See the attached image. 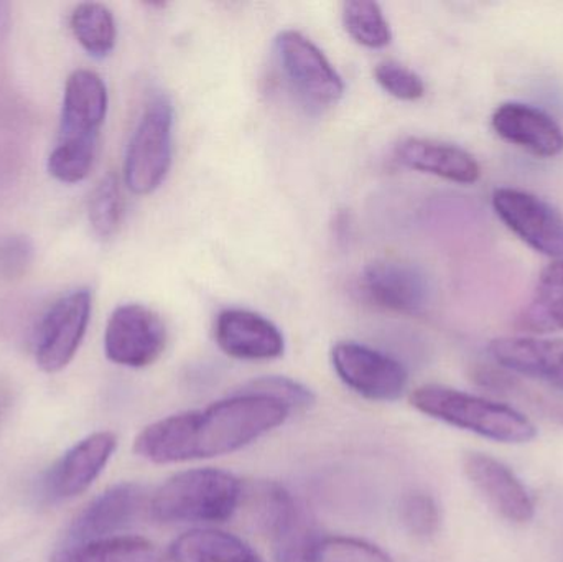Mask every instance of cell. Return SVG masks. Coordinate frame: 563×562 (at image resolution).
Returning <instances> with one entry per match:
<instances>
[{"label":"cell","instance_id":"obj_1","mask_svg":"<svg viewBox=\"0 0 563 562\" xmlns=\"http://www.w3.org/2000/svg\"><path fill=\"white\" fill-rule=\"evenodd\" d=\"M290 415L276 399L233 393L208 408L152 422L135 438L134 452L158 465L221 458L269 434Z\"/></svg>","mask_w":563,"mask_h":562},{"label":"cell","instance_id":"obj_2","mask_svg":"<svg viewBox=\"0 0 563 562\" xmlns=\"http://www.w3.org/2000/svg\"><path fill=\"white\" fill-rule=\"evenodd\" d=\"M240 478L221 469L180 472L151 497L148 515L162 525L223 524L243 500Z\"/></svg>","mask_w":563,"mask_h":562},{"label":"cell","instance_id":"obj_3","mask_svg":"<svg viewBox=\"0 0 563 562\" xmlns=\"http://www.w3.org/2000/svg\"><path fill=\"white\" fill-rule=\"evenodd\" d=\"M410 405L429 418L503 444H526L538 436L534 422L518 409L449 386H419Z\"/></svg>","mask_w":563,"mask_h":562},{"label":"cell","instance_id":"obj_4","mask_svg":"<svg viewBox=\"0 0 563 562\" xmlns=\"http://www.w3.org/2000/svg\"><path fill=\"white\" fill-rule=\"evenodd\" d=\"M254 515L269 535L276 562H318L323 535L308 508L294 494L274 482L257 485Z\"/></svg>","mask_w":563,"mask_h":562},{"label":"cell","instance_id":"obj_5","mask_svg":"<svg viewBox=\"0 0 563 562\" xmlns=\"http://www.w3.org/2000/svg\"><path fill=\"white\" fill-rule=\"evenodd\" d=\"M174 106L165 95L154 96L129 141L124 180L135 195H148L167 177L174 152Z\"/></svg>","mask_w":563,"mask_h":562},{"label":"cell","instance_id":"obj_6","mask_svg":"<svg viewBox=\"0 0 563 562\" xmlns=\"http://www.w3.org/2000/svg\"><path fill=\"white\" fill-rule=\"evenodd\" d=\"M277 62L290 88L311 108H330L344 95V82L330 59L303 33L284 30L277 35Z\"/></svg>","mask_w":563,"mask_h":562},{"label":"cell","instance_id":"obj_7","mask_svg":"<svg viewBox=\"0 0 563 562\" xmlns=\"http://www.w3.org/2000/svg\"><path fill=\"white\" fill-rule=\"evenodd\" d=\"M331 363L338 378L369 401H397L409 385V373L402 363L363 343H336L331 350Z\"/></svg>","mask_w":563,"mask_h":562},{"label":"cell","instance_id":"obj_8","mask_svg":"<svg viewBox=\"0 0 563 562\" xmlns=\"http://www.w3.org/2000/svg\"><path fill=\"white\" fill-rule=\"evenodd\" d=\"M89 289L59 297L40 320L35 337V362L42 372H62L75 359L91 320Z\"/></svg>","mask_w":563,"mask_h":562},{"label":"cell","instance_id":"obj_9","mask_svg":"<svg viewBox=\"0 0 563 562\" xmlns=\"http://www.w3.org/2000/svg\"><path fill=\"white\" fill-rule=\"evenodd\" d=\"M167 339V327L157 312L142 304H124L109 317L104 352L115 365L145 368L161 359Z\"/></svg>","mask_w":563,"mask_h":562},{"label":"cell","instance_id":"obj_10","mask_svg":"<svg viewBox=\"0 0 563 562\" xmlns=\"http://www.w3.org/2000/svg\"><path fill=\"white\" fill-rule=\"evenodd\" d=\"M493 208L499 220L529 247L563 260V214L538 195L518 188H496Z\"/></svg>","mask_w":563,"mask_h":562},{"label":"cell","instance_id":"obj_11","mask_svg":"<svg viewBox=\"0 0 563 562\" xmlns=\"http://www.w3.org/2000/svg\"><path fill=\"white\" fill-rule=\"evenodd\" d=\"M357 290L371 306L399 316H420L432 294L422 269L397 260H379L364 266L357 277Z\"/></svg>","mask_w":563,"mask_h":562},{"label":"cell","instance_id":"obj_12","mask_svg":"<svg viewBox=\"0 0 563 562\" xmlns=\"http://www.w3.org/2000/svg\"><path fill=\"white\" fill-rule=\"evenodd\" d=\"M148 504L151 498L141 484L122 482L114 485L76 515L66 540L68 544H78L122 537L144 517L145 511L148 514Z\"/></svg>","mask_w":563,"mask_h":562},{"label":"cell","instance_id":"obj_13","mask_svg":"<svg viewBox=\"0 0 563 562\" xmlns=\"http://www.w3.org/2000/svg\"><path fill=\"white\" fill-rule=\"evenodd\" d=\"M118 448L114 432L101 431L76 442L43 477V494L49 502L71 500L85 494L102 474Z\"/></svg>","mask_w":563,"mask_h":562},{"label":"cell","instance_id":"obj_14","mask_svg":"<svg viewBox=\"0 0 563 562\" xmlns=\"http://www.w3.org/2000/svg\"><path fill=\"white\" fill-rule=\"evenodd\" d=\"M463 471L489 507L516 525L534 518L536 505L518 475L498 459L482 452H470L463 459Z\"/></svg>","mask_w":563,"mask_h":562},{"label":"cell","instance_id":"obj_15","mask_svg":"<svg viewBox=\"0 0 563 562\" xmlns=\"http://www.w3.org/2000/svg\"><path fill=\"white\" fill-rule=\"evenodd\" d=\"M214 339L228 356L244 362H267L285 352L279 327L251 310H223L214 323Z\"/></svg>","mask_w":563,"mask_h":562},{"label":"cell","instance_id":"obj_16","mask_svg":"<svg viewBox=\"0 0 563 562\" xmlns=\"http://www.w3.org/2000/svg\"><path fill=\"white\" fill-rule=\"evenodd\" d=\"M492 125L503 141L541 158L563 152V129L551 114L525 102H505L493 112Z\"/></svg>","mask_w":563,"mask_h":562},{"label":"cell","instance_id":"obj_17","mask_svg":"<svg viewBox=\"0 0 563 562\" xmlns=\"http://www.w3.org/2000/svg\"><path fill=\"white\" fill-rule=\"evenodd\" d=\"M108 88L98 73L76 69L66 79L59 141H98L108 114Z\"/></svg>","mask_w":563,"mask_h":562},{"label":"cell","instance_id":"obj_18","mask_svg":"<svg viewBox=\"0 0 563 562\" xmlns=\"http://www.w3.org/2000/svg\"><path fill=\"white\" fill-rule=\"evenodd\" d=\"M488 352L503 368L563 392V339L501 337L489 342Z\"/></svg>","mask_w":563,"mask_h":562},{"label":"cell","instance_id":"obj_19","mask_svg":"<svg viewBox=\"0 0 563 562\" xmlns=\"http://www.w3.org/2000/svg\"><path fill=\"white\" fill-rule=\"evenodd\" d=\"M396 157L407 168L455 184L472 185L482 177V167L468 151L435 139H404L397 145Z\"/></svg>","mask_w":563,"mask_h":562},{"label":"cell","instance_id":"obj_20","mask_svg":"<svg viewBox=\"0 0 563 562\" xmlns=\"http://www.w3.org/2000/svg\"><path fill=\"white\" fill-rule=\"evenodd\" d=\"M172 562H266L243 538L213 528H195L172 541Z\"/></svg>","mask_w":563,"mask_h":562},{"label":"cell","instance_id":"obj_21","mask_svg":"<svg viewBox=\"0 0 563 562\" xmlns=\"http://www.w3.org/2000/svg\"><path fill=\"white\" fill-rule=\"evenodd\" d=\"M519 332L548 335L563 330V260L542 269L531 299L515 320Z\"/></svg>","mask_w":563,"mask_h":562},{"label":"cell","instance_id":"obj_22","mask_svg":"<svg viewBox=\"0 0 563 562\" xmlns=\"http://www.w3.org/2000/svg\"><path fill=\"white\" fill-rule=\"evenodd\" d=\"M48 562H168L152 541L141 537L106 538L88 543L66 544Z\"/></svg>","mask_w":563,"mask_h":562},{"label":"cell","instance_id":"obj_23","mask_svg":"<svg viewBox=\"0 0 563 562\" xmlns=\"http://www.w3.org/2000/svg\"><path fill=\"white\" fill-rule=\"evenodd\" d=\"M69 29L79 45L95 58H104L114 49L118 26L104 3L85 2L76 5L69 15Z\"/></svg>","mask_w":563,"mask_h":562},{"label":"cell","instance_id":"obj_24","mask_svg":"<svg viewBox=\"0 0 563 562\" xmlns=\"http://www.w3.org/2000/svg\"><path fill=\"white\" fill-rule=\"evenodd\" d=\"M343 25L347 35L366 48H384L393 40L389 22L376 2L353 0L344 3Z\"/></svg>","mask_w":563,"mask_h":562},{"label":"cell","instance_id":"obj_25","mask_svg":"<svg viewBox=\"0 0 563 562\" xmlns=\"http://www.w3.org/2000/svg\"><path fill=\"white\" fill-rule=\"evenodd\" d=\"M88 218L92 231L101 240H109L118 233L124 218V197L114 174L106 175L96 185L89 198Z\"/></svg>","mask_w":563,"mask_h":562},{"label":"cell","instance_id":"obj_26","mask_svg":"<svg viewBox=\"0 0 563 562\" xmlns=\"http://www.w3.org/2000/svg\"><path fill=\"white\" fill-rule=\"evenodd\" d=\"M98 141H59L48 157V172L62 184H78L91 172Z\"/></svg>","mask_w":563,"mask_h":562},{"label":"cell","instance_id":"obj_27","mask_svg":"<svg viewBox=\"0 0 563 562\" xmlns=\"http://www.w3.org/2000/svg\"><path fill=\"white\" fill-rule=\"evenodd\" d=\"M234 393L267 396V398L276 399L287 406L290 412L307 411V409L313 408L314 401H317L313 392L308 386L287 378V376H261L253 382H247Z\"/></svg>","mask_w":563,"mask_h":562},{"label":"cell","instance_id":"obj_28","mask_svg":"<svg viewBox=\"0 0 563 562\" xmlns=\"http://www.w3.org/2000/svg\"><path fill=\"white\" fill-rule=\"evenodd\" d=\"M400 521L412 537L427 540L437 535L442 521L439 505L426 492H410L402 498L399 508Z\"/></svg>","mask_w":563,"mask_h":562},{"label":"cell","instance_id":"obj_29","mask_svg":"<svg viewBox=\"0 0 563 562\" xmlns=\"http://www.w3.org/2000/svg\"><path fill=\"white\" fill-rule=\"evenodd\" d=\"M318 562H394L389 553L366 540L324 537Z\"/></svg>","mask_w":563,"mask_h":562},{"label":"cell","instance_id":"obj_30","mask_svg":"<svg viewBox=\"0 0 563 562\" xmlns=\"http://www.w3.org/2000/svg\"><path fill=\"white\" fill-rule=\"evenodd\" d=\"M377 85L400 101H417L426 95V82L412 69L397 62H383L374 68Z\"/></svg>","mask_w":563,"mask_h":562},{"label":"cell","instance_id":"obj_31","mask_svg":"<svg viewBox=\"0 0 563 562\" xmlns=\"http://www.w3.org/2000/svg\"><path fill=\"white\" fill-rule=\"evenodd\" d=\"M35 257L32 241L23 234H9L0 238V280L22 279Z\"/></svg>","mask_w":563,"mask_h":562}]
</instances>
